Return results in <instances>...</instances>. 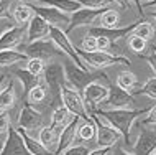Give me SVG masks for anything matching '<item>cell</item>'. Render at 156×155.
Instances as JSON below:
<instances>
[{
  "instance_id": "cell-1",
  "label": "cell",
  "mask_w": 156,
  "mask_h": 155,
  "mask_svg": "<svg viewBox=\"0 0 156 155\" xmlns=\"http://www.w3.org/2000/svg\"><path fill=\"white\" fill-rule=\"evenodd\" d=\"M92 120L95 122V127H97V137H95V142L99 147H115V145L122 144L125 140V135L122 134L119 129H115L113 125L107 120L102 112L97 109L95 112H92Z\"/></svg>"
},
{
  "instance_id": "cell-2",
  "label": "cell",
  "mask_w": 156,
  "mask_h": 155,
  "mask_svg": "<svg viewBox=\"0 0 156 155\" xmlns=\"http://www.w3.org/2000/svg\"><path fill=\"white\" fill-rule=\"evenodd\" d=\"M99 111L107 117V120L113 125V127L119 129V131L123 134L125 140H126L130 131H132L133 122L143 114V112L148 111V109H146V111H140V109H99Z\"/></svg>"
},
{
  "instance_id": "cell-3",
  "label": "cell",
  "mask_w": 156,
  "mask_h": 155,
  "mask_svg": "<svg viewBox=\"0 0 156 155\" xmlns=\"http://www.w3.org/2000/svg\"><path fill=\"white\" fill-rule=\"evenodd\" d=\"M81 58L84 60V63L87 65V68L90 71H102L108 66H115V65H130V60L126 56H117V54H112L108 51H82L81 48H77Z\"/></svg>"
},
{
  "instance_id": "cell-4",
  "label": "cell",
  "mask_w": 156,
  "mask_h": 155,
  "mask_svg": "<svg viewBox=\"0 0 156 155\" xmlns=\"http://www.w3.org/2000/svg\"><path fill=\"white\" fill-rule=\"evenodd\" d=\"M64 69H66V84L71 86L76 91H79V93H82L84 87L89 84V83H92L94 79L107 76L105 73H100V71L82 69V68H79V66H76L73 61L64 63Z\"/></svg>"
},
{
  "instance_id": "cell-5",
  "label": "cell",
  "mask_w": 156,
  "mask_h": 155,
  "mask_svg": "<svg viewBox=\"0 0 156 155\" xmlns=\"http://www.w3.org/2000/svg\"><path fill=\"white\" fill-rule=\"evenodd\" d=\"M59 99H61V104L71 112V114H74L77 117H84V119H92L90 112L87 111V106H86V102H84L82 93H79V91L73 89L71 86L64 84L61 87Z\"/></svg>"
},
{
  "instance_id": "cell-6",
  "label": "cell",
  "mask_w": 156,
  "mask_h": 155,
  "mask_svg": "<svg viewBox=\"0 0 156 155\" xmlns=\"http://www.w3.org/2000/svg\"><path fill=\"white\" fill-rule=\"evenodd\" d=\"M41 127H43V114H41V111H36L31 104H25L20 109V114H18V129H22L30 137L38 139V134H40Z\"/></svg>"
},
{
  "instance_id": "cell-7",
  "label": "cell",
  "mask_w": 156,
  "mask_h": 155,
  "mask_svg": "<svg viewBox=\"0 0 156 155\" xmlns=\"http://www.w3.org/2000/svg\"><path fill=\"white\" fill-rule=\"evenodd\" d=\"M108 94H110V86H107L105 83H100L99 79H94L92 83H89V84L84 87L82 98H84V102L87 106V111L90 112V116L108 98Z\"/></svg>"
},
{
  "instance_id": "cell-8",
  "label": "cell",
  "mask_w": 156,
  "mask_h": 155,
  "mask_svg": "<svg viewBox=\"0 0 156 155\" xmlns=\"http://www.w3.org/2000/svg\"><path fill=\"white\" fill-rule=\"evenodd\" d=\"M49 38L59 46L61 51L69 58V61H73L76 66H79V68L90 71L89 68H87V65L84 63V60L81 58V54H79L77 46H74V45L71 43V40L67 38V33L64 30H61V28H51V31H49Z\"/></svg>"
},
{
  "instance_id": "cell-9",
  "label": "cell",
  "mask_w": 156,
  "mask_h": 155,
  "mask_svg": "<svg viewBox=\"0 0 156 155\" xmlns=\"http://www.w3.org/2000/svg\"><path fill=\"white\" fill-rule=\"evenodd\" d=\"M43 78V84L51 91L53 94H59L61 93V87L66 84V69H64V65L61 63H49L46 65V68L41 74Z\"/></svg>"
},
{
  "instance_id": "cell-10",
  "label": "cell",
  "mask_w": 156,
  "mask_h": 155,
  "mask_svg": "<svg viewBox=\"0 0 156 155\" xmlns=\"http://www.w3.org/2000/svg\"><path fill=\"white\" fill-rule=\"evenodd\" d=\"M22 51L27 53L30 58H40V60H51V58L62 53L51 38H43L33 41V43H27Z\"/></svg>"
},
{
  "instance_id": "cell-11",
  "label": "cell",
  "mask_w": 156,
  "mask_h": 155,
  "mask_svg": "<svg viewBox=\"0 0 156 155\" xmlns=\"http://www.w3.org/2000/svg\"><path fill=\"white\" fill-rule=\"evenodd\" d=\"M33 12H35V15L41 17L43 20L49 23V27L51 28H61V30H67V27H69L71 23V15L67 13H62L61 10H58V8L54 7H49V5H31Z\"/></svg>"
},
{
  "instance_id": "cell-12",
  "label": "cell",
  "mask_w": 156,
  "mask_h": 155,
  "mask_svg": "<svg viewBox=\"0 0 156 155\" xmlns=\"http://www.w3.org/2000/svg\"><path fill=\"white\" fill-rule=\"evenodd\" d=\"M136 101L135 96L123 91L117 84L110 86V94L105 101L100 104V109H133Z\"/></svg>"
},
{
  "instance_id": "cell-13",
  "label": "cell",
  "mask_w": 156,
  "mask_h": 155,
  "mask_svg": "<svg viewBox=\"0 0 156 155\" xmlns=\"http://www.w3.org/2000/svg\"><path fill=\"white\" fill-rule=\"evenodd\" d=\"M102 12L104 10H92V8L82 7L81 10L74 12V13L71 15V23H69V27H67L66 33L73 31L74 28H77V27H92V25L100 18Z\"/></svg>"
},
{
  "instance_id": "cell-14",
  "label": "cell",
  "mask_w": 156,
  "mask_h": 155,
  "mask_svg": "<svg viewBox=\"0 0 156 155\" xmlns=\"http://www.w3.org/2000/svg\"><path fill=\"white\" fill-rule=\"evenodd\" d=\"M0 155H31L28 152L27 145H25L20 129H10V132L7 134L5 147H3Z\"/></svg>"
},
{
  "instance_id": "cell-15",
  "label": "cell",
  "mask_w": 156,
  "mask_h": 155,
  "mask_svg": "<svg viewBox=\"0 0 156 155\" xmlns=\"http://www.w3.org/2000/svg\"><path fill=\"white\" fill-rule=\"evenodd\" d=\"M135 25H126V27H119V28H104V27H90L89 28V35L92 36H105L112 41V43H119L122 38H125L126 35L133 31Z\"/></svg>"
},
{
  "instance_id": "cell-16",
  "label": "cell",
  "mask_w": 156,
  "mask_h": 155,
  "mask_svg": "<svg viewBox=\"0 0 156 155\" xmlns=\"http://www.w3.org/2000/svg\"><path fill=\"white\" fill-rule=\"evenodd\" d=\"M49 31H51L49 23L41 17L35 15L27 27V43H33V41L46 38V36H49Z\"/></svg>"
},
{
  "instance_id": "cell-17",
  "label": "cell",
  "mask_w": 156,
  "mask_h": 155,
  "mask_svg": "<svg viewBox=\"0 0 156 155\" xmlns=\"http://www.w3.org/2000/svg\"><path fill=\"white\" fill-rule=\"evenodd\" d=\"M27 35L25 25H15L0 36V50H15Z\"/></svg>"
},
{
  "instance_id": "cell-18",
  "label": "cell",
  "mask_w": 156,
  "mask_h": 155,
  "mask_svg": "<svg viewBox=\"0 0 156 155\" xmlns=\"http://www.w3.org/2000/svg\"><path fill=\"white\" fill-rule=\"evenodd\" d=\"M156 150V134L151 131H143L136 142L133 144V152L136 155H151Z\"/></svg>"
},
{
  "instance_id": "cell-19",
  "label": "cell",
  "mask_w": 156,
  "mask_h": 155,
  "mask_svg": "<svg viewBox=\"0 0 156 155\" xmlns=\"http://www.w3.org/2000/svg\"><path fill=\"white\" fill-rule=\"evenodd\" d=\"M76 117H77V116L71 114V112L67 111L64 106H58V107L51 112V124H49V125H51L54 131H56V132L61 135L62 131H64L67 125L73 122Z\"/></svg>"
},
{
  "instance_id": "cell-20",
  "label": "cell",
  "mask_w": 156,
  "mask_h": 155,
  "mask_svg": "<svg viewBox=\"0 0 156 155\" xmlns=\"http://www.w3.org/2000/svg\"><path fill=\"white\" fill-rule=\"evenodd\" d=\"M38 140L44 145L53 155L58 153L59 150V134H58L51 125H43L38 134Z\"/></svg>"
},
{
  "instance_id": "cell-21",
  "label": "cell",
  "mask_w": 156,
  "mask_h": 155,
  "mask_svg": "<svg viewBox=\"0 0 156 155\" xmlns=\"http://www.w3.org/2000/svg\"><path fill=\"white\" fill-rule=\"evenodd\" d=\"M119 87H122L123 91L130 94H136L140 93L141 86H138V78L136 74L132 73V71H122V73L117 76V83H115Z\"/></svg>"
},
{
  "instance_id": "cell-22",
  "label": "cell",
  "mask_w": 156,
  "mask_h": 155,
  "mask_svg": "<svg viewBox=\"0 0 156 155\" xmlns=\"http://www.w3.org/2000/svg\"><path fill=\"white\" fill-rule=\"evenodd\" d=\"M30 60L27 53L16 50H0V68H8L16 63H27Z\"/></svg>"
},
{
  "instance_id": "cell-23",
  "label": "cell",
  "mask_w": 156,
  "mask_h": 155,
  "mask_svg": "<svg viewBox=\"0 0 156 155\" xmlns=\"http://www.w3.org/2000/svg\"><path fill=\"white\" fill-rule=\"evenodd\" d=\"M36 2L43 3V5L54 7V8H58V10H61L62 13H67V15H73L74 12H77L82 8V5L79 3V0H36Z\"/></svg>"
},
{
  "instance_id": "cell-24",
  "label": "cell",
  "mask_w": 156,
  "mask_h": 155,
  "mask_svg": "<svg viewBox=\"0 0 156 155\" xmlns=\"http://www.w3.org/2000/svg\"><path fill=\"white\" fill-rule=\"evenodd\" d=\"M16 102V91H15V84L13 81L7 83L5 87L0 93V112L2 111H10Z\"/></svg>"
},
{
  "instance_id": "cell-25",
  "label": "cell",
  "mask_w": 156,
  "mask_h": 155,
  "mask_svg": "<svg viewBox=\"0 0 156 155\" xmlns=\"http://www.w3.org/2000/svg\"><path fill=\"white\" fill-rule=\"evenodd\" d=\"M15 74L18 76L20 81H22L23 89H25V94H28V93H30V89H33L35 86H38V84H41V83H43V78H41V76H36V74H33V73H30V71H28L27 68L16 69Z\"/></svg>"
},
{
  "instance_id": "cell-26",
  "label": "cell",
  "mask_w": 156,
  "mask_h": 155,
  "mask_svg": "<svg viewBox=\"0 0 156 155\" xmlns=\"http://www.w3.org/2000/svg\"><path fill=\"white\" fill-rule=\"evenodd\" d=\"M120 23V13L115 8H105L99 18V27L104 28H119Z\"/></svg>"
},
{
  "instance_id": "cell-27",
  "label": "cell",
  "mask_w": 156,
  "mask_h": 155,
  "mask_svg": "<svg viewBox=\"0 0 156 155\" xmlns=\"http://www.w3.org/2000/svg\"><path fill=\"white\" fill-rule=\"evenodd\" d=\"M35 17V12L30 3H18L13 10V20L20 25H25V23H30V20Z\"/></svg>"
},
{
  "instance_id": "cell-28",
  "label": "cell",
  "mask_w": 156,
  "mask_h": 155,
  "mask_svg": "<svg viewBox=\"0 0 156 155\" xmlns=\"http://www.w3.org/2000/svg\"><path fill=\"white\" fill-rule=\"evenodd\" d=\"M20 131H22V129H20ZM22 135H23L25 145H27L28 152H30L31 155H53L38 139H35V137H30L28 134H25L23 131H22Z\"/></svg>"
},
{
  "instance_id": "cell-29",
  "label": "cell",
  "mask_w": 156,
  "mask_h": 155,
  "mask_svg": "<svg viewBox=\"0 0 156 155\" xmlns=\"http://www.w3.org/2000/svg\"><path fill=\"white\" fill-rule=\"evenodd\" d=\"M97 137V127L92 119H82L81 125H79V139L82 142H90L95 140Z\"/></svg>"
},
{
  "instance_id": "cell-30",
  "label": "cell",
  "mask_w": 156,
  "mask_h": 155,
  "mask_svg": "<svg viewBox=\"0 0 156 155\" xmlns=\"http://www.w3.org/2000/svg\"><path fill=\"white\" fill-rule=\"evenodd\" d=\"M46 98H48V87H46L43 83L35 86L33 89H30V93L27 94V101H28V104H31V106H38V104L44 102Z\"/></svg>"
},
{
  "instance_id": "cell-31",
  "label": "cell",
  "mask_w": 156,
  "mask_h": 155,
  "mask_svg": "<svg viewBox=\"0 0 156 155\" xmlns=\"http://www.w3.org/2000/svg\"><path fill=\"white\" fill-rule=\"evenodd\" d=\"M132 35L140 36V38L148 41L151 36L154 35V28H153V25H151L150 22L141 20V22H136V25H135V28H133V31H132Z\"/></svg>"
},
{
  "instance_id": "cell-32",
  "label": "cell",
  "mask_w": 156,
  "mask_h": 155,
  "mask_svg": "<svg viewBox=\"0 0 156 155\" xmlns=\"http://www.w3.org/2000/svg\"><path fill=\"white\" fill-rule=\"evenodd\" d=\"M82 7L86 8H92V10H105L112 5V0H79Z\"/></svg>"
},
{
  "instance_id": "cell-33",
  "label": "cell",
  "mask_w": 156,
  "mask_h": 155,
  "mask_svg": "<svg viewBox=\"0 0 156 155\" xmlns=\"http://www.w3.org/2000/svg\"><path fill=\"white\" fill-rule=\"evenodd\" d=\"M140 93L145 94L146 98H150V99H153V101H156V76L146 79V81L143 83Z\"/></svg>"
},
{
  "instance_id": "cell-34",
  "label": "cell",
  "mask_w": 156,
  "mask_h": 155,
  "mask_svg": "<svg viewBox=\"0 0 156 155\" xmlns=\"http://www.w3.org/2000/svg\"><path fill=\"white\" fill-rule=\"evenodd\" d=\"M44 60H40V58H30V60L27 61V69L30 71V73L36 74V76H41L44 71Z\"/></svg>"
},
{
  "instance_id": "cell-35",
  "label": "cell",
  "mask_w": 156,
  "mask_h": 155,
  "mask_svg": "<svg viewBox=\"0 0 156 155\" xmlns=\"http://www.w3.org/2000/svg\"><path fill=\"white\" fill-rule=\"evenodd\" d=\"M128 38H130V40H128V46H130V50H132L133 53L140 54V53L145 51V48H146V40L140 38V36H135V35H132V33L128 35Z\"/></svg>"
},
{
  "instance_id": "cell-36",
  "label": "cell",
  "mask_w": 156,
  "mask_h": 155,
  "mask_svg": "<svg viewBox=\"0 0 156 155\" xmlns=\"http://www.w3.org/2000/svg\"><path fill=\"white\" fill-rule=\"evenodd\" d=\"M12 129V117L10 111H2L0 112V135H7Z\"/></svg>"
},
{
  "instance_id": "cell-37",
  "label": "cell",
  "mask_w": 156,
  "mask_h": 155,
  "mask_svg": "<svg viewBox=\"0 0 156 155\" xmlns=\"http://www.w3.org/2000/svg\"><path fill=\"white\" fill-rule=\"evenodd\" d=\"M89 152H90L89 147H86L84 144H74V145H71L69 149H66L64 152H61L58 155H87Z\"/></svg>"
},
{
  "instance_id": "cell-38",
  "label": "cell",
  "mask_w": 156,
  "mask_h": 155,
  "mask_svg": "<svg viewBox=\"0 0 156 155\" xmlns=\"http://www.w3.org/2000/svg\"><path fill=\"white\" fill-rule=\"evenodd\" d=\"M79 48H81L82 51H87V53L97 51V38L87 33V36L82 40V43H81V46H79Z\"/></svg>"
},
{
  "instance_id": "cell-39",
  "label": "cell",
  "mask_w": 156,
  "mask_h": 155,
  "mask_svg": "<svg viewBox=\"0 0 156 155\" xmlns=\"http://www.w3.org/2000/svg\"><path fill=\"white\" fill-rule=\"evenodd\" d=\"M141 122H143V125H156V104L148 109V112L141 119Z\"/></svg>"
},
{
  "instance_id": "cell-40",
  "label": "cell",
  "mask_w": 156,
  "mask_h": 155,
  "mask_svg": "<svg viewBox=\"0 0 156 155\" xmlns=\"http://www.w3.org/2000/svg\"><path fill=\"white\" fill-rule=\"evenodd\" d=\"M12 0H0V18H10Z\"/></svg>"
},
{
  "instance_id": "cell-41",
  "label": "cell",
  "mask_w": 156,
  "mask_h": 155,
  "mask_svg": "<svg viewBox=\"0 0 156 155\" xmlns=\"http://www.w3.org/2000/svg\"><path fill=\"white\" fill-rule=\"evenodd\" d=\"M95 38H97V50L99 51H108L112 41L108 38H105V36H95Z\"/></svg>"
},
{
  "instance_id": "cell-42",
  "label": "cell",
  "mask_w": 156,
  "mask_h": 155,
  "mask_svg": "<svg viewBox=\"0 0 156 155\" xmlns=\"http://www.w3.org/2000/svg\"><path fill=\"white\" fill-rule=\"evenodd\" d=\"M12 27H15V25L12 23V18H0V36H2L7 30H10Z\"/></svg>"
},
{
  "instance_id": "cell-43",
  "label": "cell",
  "mask_w": 156,
  "mask_h": 155,
  "mask_svg": "<svg viewBox=\"0 0 156 155\" xmlns=\"http://www.w3.org/2000/svg\"><path fill=\"white\" fill-rule=\"evenodd\" d=\"M108 155H136V153H135V152H130V150H125L123 147H120V145H115V147L110 149Z\"/></svg>"
},
{
  "instance_id": "cell-44",
  "label": "cell",
  "mask_w": 156,
  "mask_h": 155,
  "mask_svg": "<svg viewBox=\"0 0 156 155\" xmlns=\"http://www.w3.org/2000/svg\"><path fill=\"white\" fill-rule=\"evenodd\" d=\"M108 152H110V147H99L95 150H90L87 155H108Z\"/></svg>"
},
{
  "instance_id": "cell-45",
  "label": "cell",
  "mask_w": 156,
  "mask_h": 155,
  "mask_svg": "<svg viewBox=\"0 0 156 155\" xmlns=\"http://www.w3.org/2000/svg\"><path fill=\"white\" fill-rule=\"evenodd\" d=\"M146 61H148V65L151 66V69H153L154 74H156V51H153L150 56H146Z\"/></svg>"
},
{
  "instance_id": "cell-46",
  "label": "cell",
  "mask_w": 156,
  "mask_h": 155,
  "mask_svg": "<svg viewBox=\"0 0 156 155\" xmlns=\"http://www.w3.org/2000/svg\"><path fill=\"white\" fill-rule=\"evenodd\" d=\"M113 3H115V5H119L120 8H126V7H130V0H112Z\"/></svg>"
},
{
  "instance_id": "cell-47",
  "label": "cell",
  "mask_w": 156,
  "mask_h": 155,
  "mask_svg": "<svg viewBox=\"0 0 156 155\" xmlns=\"http://www.w3.org/2000/svg\"><path fill=\"white\" fill-rule=\"evenodd\" d=\"M130 2H132L133 5L138 8V12H140V15H143V13H145V12H143V7H141V3H140V0H130Z\"/></svg>"
},
{
  "instance_id": "cell-48",
  "label": "cell",
  "mask_w": 156,
  "mask_h": 155,
  "mask_svg": "<svg viewBox=\"0 0 156 155\" xmlns=\"http://www.w3.org/2000/svg\"><path fill=\"white\" fill-rule=\"evenodd\" d=\"M5 81H7V76H5V74H0V93H2V89L5 87V86H3V84H5Z\"/></svg>"
},
{
  "instance_id": "cell-49",
  "label": "cell",
  "mask_w": 156,
  "mask_h": 155,
  "mask_svg": "<svg viewBox=\"0 0 156 155\" xmlns=\"http://www.w3.org/2000/svg\"><path fill=\"white\" fill-rule=\"evenodd\" d=\"M5 140H7V135L3 137V139H0V153H2V150H3V147H5Z\"/></svg>"
},
{
  "instance_id": "cell-50",
  "label": "cell",
  "mask_w": 156,
  "mask_h": 155,
  "mask_svg": "<svg viewBox=\"0 0 156 155\" xmlns=\"http://www.w3.org/2000/svg\"><path fill=\"white\" fill-rule=\"evenodd\" d=\"M145 7H150L151 10H156V0H153L151 3H148V5H145Z\"/></svg>"
},
{
  "instance_id": "cell-51",
  "label": "cell",
  "mask_w": 156,
  "mask_h": 155,
  "mask_svg": "<svg viewBox=\"0 0 156 155\" xmlns=\"http://www.w3.org/2000/svg\"><path fill=\"white\" fill-rule=\"evenodd\" d=\"M153 0H140V3H141V7L143 5H148V3H151Z\"/></svg>"
},
{
  "instance_id": "cell-52",
  "label": "cell",
  "mask_w": 156,
  "mask_h": 155,
  "mask_svg": "<svg viewBox=\"0 0 156 155\" xmlns=\"http://www.w3.org/2000/svg\"><path fill=\"white\" fill-rule=\"evenodd\" d=\"M150 15L153 17V18H154V22H156V10H150Z\"/></svg>"
},
{
  "instance_id": "cell-53",
  "label": "cell",
  "mask_w": 156,
  "mask_h": 155,
  "mask_svg": "<svg viewBox=\"0 0 156 155\" xmlns=\"http://www.w3.org/2000/svg\"><path fill=\"white\" fill-rule=\"evenodd\" d=\"M16 2H20V3H28V2H36V0H16Z\"/></svg>"
},
{
  "instance_id": "cell-54",
  "label": "cell",
  "mask_w": 156,
  "mask_h": 155,
  "mask_svg": "<svg viewBox=\"0 0 156 155\" xmlns=\"http://www.w3.org/2000/svg\"><path fill=\"white\" fill-rule=\"evenodd\" d=\"M151 155H156V150H154V152H153V153H151Z\"/></svg>"
},
{
  "instance_id": "cell-55",
  "label": "cell",
  "mask_w": 156,
  "mask_h": 155,
  "mask_svg": "<svg viewBox=\"0 0 156 155\" xmlns=\"http://www.w3.org/2000/svg\"><path fill=\"white\" fill-rule=\"evenodd\" d=\"M153 51H156V46H154V48H153Z\"/></svg>"
}]
</instances>
